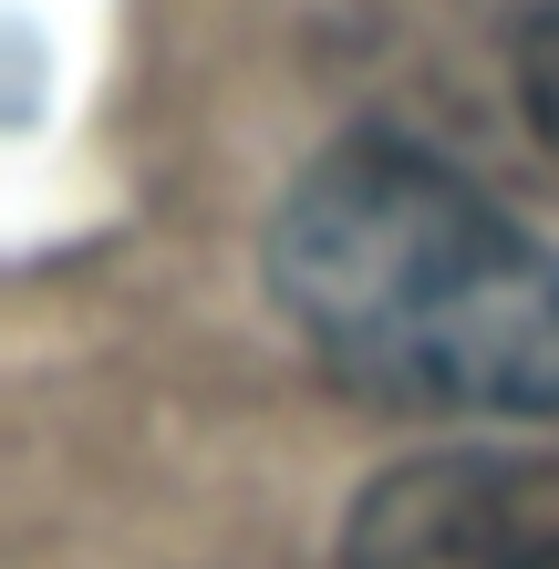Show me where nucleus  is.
<instances>
[{
	"mask_svg": "<svg viewBox=\"0 0 559 569\" xmlns=\"http://www.w3.org/2000/svg\"><path fill=\"white\" fill-rule=\"evenodd\" d=\"M270 290L373 405L559 425V249L393 136L301 166L270 218Z\"/></svg>",
	"mask_w": 559,
	"mask_h": 569,
	"instance_id": "f257e3e1",
	"label": "nucleus"
},
{
	"mask_svg": "<svg viewBox=\"0 0 559 569\" xmlns=\"http://www.w3.org/2000/svg\"><path fill=\"white\" fill-rule=\"evenodd\" d=\"M549 518L487 456H425L363 487L342 569H529Z\"/></svg>",
	"mask_w": 559,
	"mask_h": 569,
	"instance_id": "f03ea898",
	"label": "nucleus"
},
{
	"mask_svg": "<svg viewBox=\"0 0 559 569\" xmlns=\"http://www.w3.org/2000/svg\"><path fill=\"white\" fill-rule=\"evenodd\" d=\"M508 73H518V104H529L539 146L559 156V0L518 21V42H508Z\"/></svg>",
	"mask_w": 559,
	"mask_h": 569,
	"instance_id": "7ed1b4c3",
	"label": "nucleus"
},
{
	"mask_svg": "<svg viewBox=\"0 0 559 569\" xmlns=\"http://www.w3.org/2000/svg\"><path fill=\"white\" fill-rule=\"evenodd\" d=\"M529 569H559V528H549V539H539V549H529Z\"/></svg>",
	"mask_w": 559,
	"mask_h": 569,
	"instance_id": "20e7f679",
	"label": "nucleus"
}]
</instances>
